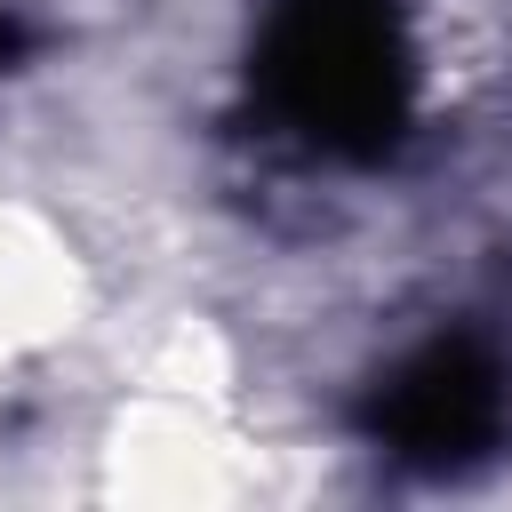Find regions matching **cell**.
Masks as SVG:
<instances>
[{
    "instance_id": "3957f363",
    "label": "cell",
    "mask_w": 512,
    "mask_h": 512,
    "mask_svg": "<svg viewBox=\"0 0 512 512\" xmlns=\"http://www.w3.org/2000/svg\"><path fill=\"white\" fill-rule=\"evenodd\" d=\"M32 48H40V24H32L16 0H0V72H16Z\"/></svg>"
},
{
    "instance_id": "6da1fadb",
    "label": "cell",
    "mask_w": 512,
    "mask_h": 512,
    "mask_svg": "<svg viewBox=\"0 0 512 512\" xmlns=\"http://www.w3.org/2000/svg\"><path fill=\"white\" fill-rule=\"evenodd\" d=\"M256 112L312 160L376 168L416 120V32L400 0H264L248 40Z\"/></svg>"
},
{
    "instance_id": "7a4b0ae2",
    "label": "cell",
    "mask_w": 512,
    "mask_h": 512,
    "mask_svg": "<svg viewBox=\"0 0 512 512\" xmlns=\"http://www.w3.org/2000/svg\"><path fill=\"white\" fill-rule=\"evenodd\" d=\"M504 416H512V368L472 328L424 336L360 400V432L392 464H408V472H464V464H480L504 440Z\"/></svg>"
}]
</instances>
